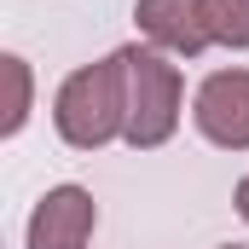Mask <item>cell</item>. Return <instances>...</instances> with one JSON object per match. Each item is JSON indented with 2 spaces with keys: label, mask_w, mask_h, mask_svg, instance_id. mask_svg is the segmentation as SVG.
<instances>
[{
  "label": "cell",
  "mask_w": 249,
  "mask_h": 249,
  "mask_svg": "<svg viewBox=\"0 0 249 249\" xmlns=\"http://www.w3.org/2000/svg\"><path fill=\"white\" fill-rule=\"evenodd\" d=\"M203 6V29L214 47L249 53V0H197Z\"/></svg>",
  "instance_id": "8992f818"
},
{
  "label": "cell",
  "mask_w": 249,
  "mask_h": 249,
  "mask_svg": "<svg viewBox=\"0 0 249 249\" xmlns=\"http://www.w3.org/2000/svg\"><path fill=\"white\" fill-rule=\"evenodd\" d=\"M53 122H58L64 145H75V151H99V145L122 139L127 133V64H122V53L64 75L58 99H53Z\"/></svg>",
  "instance_id": "6da1fadb"
},
{
  "label": "cell",
  "mask_w": 249,
  "mask_h": 249,
  "mask_svg": "<svg viewBox=\"0 0 249 249\" xmlns=\"http://www.w3.org/2000/svg\"><path fill=\"white\" fill-rule=\"evenodd\" d=\"M0 70H6V116H0V133L12 139L18 127L29 122V105H35V81H29V64L18 58V53H6V58H0Z\"/></svg>",
  "instance_id": "52a82bcc"
},
{
  "label": "cell",
  "mask_w": 249,
  "mask_h": 249,
  "mask_svg": "<svg viewBox=\"0 0 249 249\" xmlns=\"http://www.w3.org/2000/svg\"><path fill=\"white\" fill-rule=\"evenodd\" d=\"M238 214H244V220H249V174H244V180H238Z\"/></svg>",
  "instance_id": "ba28073f"
},
{
  "label": "cell",
  "mask_w": 249,
  "mask_h": 249,
  "mask_svg": "<svg viewBox=\"0 0 249 249\" xmlns=\"http://www.w3.org/2000/svg\"><path fill=\"white\" fill-rule=\"evenodd\" d=\"M133 23H139V35L151 47L180 53V58H197L203 47H214L209 29H203V6L197 0H139L133 6Z\"/></svg>",
  "instance_id": "5b68a950"
},
{
  "label": "cell",
  "mask_w": 249,
  "mask_h": 249,
  "mask_svg": "<svg viewBox=\"0 0 249 249\" xmlns=\"http://www.w3.org/2000/svg\"><path fill=\"white\" fill-rule=\"evenodd\" d=\"M191 122L220 151H249V70H214L191 99Z\"/></svg>",
  "instance_id": "3957f363"
},
{
  "label": "cell",
  "mask_w": 249,
  "mask_h": 249,
  "mask_svg": "<svg viewBox=\"0 0 249 249\" xmlns=\"http://www.w3.org/2000/svg\"><path fill=\"white\" fill-rule=\"evenodd\" d=\"M127 64V145L133 151H157L174 139L180 110H186V81L180 64H168L162 47H122Z\"/></svg>",
  "instance_id": "7a4b0ae2"
},
{
  "label": "cell",
  "mask_w": 249,
  "mask_h": 249,
  "mask_svg": "<svg viewBox=\"0 0 249 249\" xmlns=\"http://www.w3.org/2000/svg\"><path fill=\"white\" fill-rule=\"evenodd\" d=\"M226 249H244V244H226Z\"/></svg>",
  "instance_id": "9c48e42d"
},
{
  "label": "cell",
  "mask_w": 249,
  "mask_h": 249,
  "mask_svg": "<svg viewBox=\"0 0 249 249\" xmlns=\"http://www.w3.org/2000/svg\"><path fill=\"white\" fill-rule=\"evenodd\" d=\"M99 226V203L81 186H53L29 214V249H81Z\"/></svg>",
  "instance_id": "277c9868"
}]
</instances>
